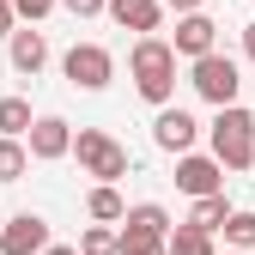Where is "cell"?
I'll list each match as a JSON object with an SVG mask.
<instances>
[{"label": "cell", "instance_id": "6da1fadb", "mask_svg": "<svg viewBox=\"0 0 255 255\" xmlns=\"http://www.w3.org/2000/svg\"><path fill=\"white\" fill-rule=\"evenodd\" d=\"M128 73H134V91L146 104L164 110L176 98V49L164 37H134V49H128Z\"/></svg>", "mask_w": 255, "mask_h": 255}, {"label": "cell", "instance_id": "7a4b0ae2", "mask_svg": "<svg viewBox=\"0 0 255 255\" xmlns=\"http://www.w3.org/2000/svg\"><path fill=\"white\" fill-rule=\"evenodd\" d=\"M213 158L225 170H255V110H243V104H225L213 116Z\"/></svg>", "mask_w": 255, "mask_h": 255}, {"label": "cell", "instance_id": "3957f363", "mask_svg": "<svg viewBox=\"0 0 255 255\" xmlns=\"http://www.w3.org/2000/svg\"><path fill=\"white\" fill-rule=\"evenodd\" d=\"M188 85H195L213 110H225V104H237L243 73H237V61H231V55H219V49H213V55H201V61H188Z\"/></svg>", "mask_w": 255, "mask_h": 255}, {"label": "cell", "instance_id": "277c9868", "mask_svg": "<svg viewBox=\"0 0 255 255\" xmlns=\"http://www.w3.org/2000/svg\"><path fill=\"white\" fill-rule=\"evenodd\" d=\"M73 152H79V170H85V176H98V182L128 176V146L110 140L104 128H79V134H73Z\"/></svg>", "mask_w": 255, "mask_h": 255}, {"label": "cell", "instance_id": "5b68a950", "mask_svg": "<svg viewBox=\"0 0 255 255\" xmlns=\"http://www.w3.org/2000/svg\"><path fill=\"white\" fill-rule=\"evenodd\" d=\"M122 255H140V249H158V243H170V213L158 207V201H140V207H128L122 213Z\"/></svg>", "mask_w": 255, "mask_h": 255}, {"label": "cell", "instance_id": "8992f818", "mask_svg": "<svg viewBox=\"0 0 255 255\" xmlns=\"http://www.w3.org/2000/svg\"><path fill=\"white\" fill-rule=\"evenodd\" d=\"M61 73H67V85H79V91H104L116 79V55L104 43H73L67 55H61Z\"/></svg>", "mask_w": 255, "mask_h": 255}, {"label": "cell", "instance_id": "52a82bcc", "mask_svg": "<svg viewBox=\"0 0 255 255\" xmlns=\"http://www.w3.org/2000/svg\"><path fill=\"white\" fill-rule=\"evenodd\" d=\"M176 188L188 201L195 195H219V188H225V164L207 158V152H176Z\"/></svg>", "mask_w": 255, "mask_h": 255}, {"label": "cell", "instance_id": "ba28073f", "mask_svg": "<svg viewBox=\"0 0 255 255\" xmlns=\"http://www.w3.org/2000/svg\"><path fill=\"white\" fill-rule=\"evenodd\" d=\"M49 249V219L43 213H12L0 231V255H43Z\"/></svg>", "mask_w": 255, "mask_h": 255}, {"label": "cell", "instance_id": "9c48e42d", "mask_svg": "<svg viewBox=\"0 0 255 255\" xmlns=\"http://www.w3.org/2000/svg\"><path fill=\"white\" fill-rule=\"evenodd\" d=\"M24 146H30L37 164H55V158L73 152V128L61 122V116H37V122H30V134H24Z\"/></svg>", "mask_w": 255, "mask_h": 255}, {"label": "cell", "instance_id": "30bf717a", "mask_svg": "<svg viewBox=\"0 0 255 255\" xmlns=\"http://www.w3.org/2000/svg\"><path fill=\"white\" fill-rule=\"evenodd\" d=\"M152 140L164 146V152H195L201 122L188 116V110H176V104H164V110H158V122H152Z\"/></svg>", "mask_w": 255, "mask_h": 255}, {"label": "cell", "instance_id": "8fae6325", "mask_svg": "<svg viewBox=\"0 0 255 255\" xmlns=\"http://www.w3.org/2000/svg\"><path fill=\"white\" fill-rule=\"evenodd\" d=\"M170 49H176V55H188V61L213 55V49H219V24H213L207 12H182V18H176V37H170Z\"/></svg>", "mask_w": 255, "mask_h": 255}, {"label": "cell", "instance_id": "7c38bea8", "mask_svg": "<svg viewBox=\"0 0 255 255\" xmlns=\"http://www.w3.org/2000/svg\"><path fill=\"white\" fill-rule=\"evenodd\" d=\"M6 55H12V73L37 79V73H43V61H49V43H43V30H37V24H24V30H12V37H6Z\"/></svg>", "mask_w": 255, "mask_h": 255}, {"label": "cell", "instance_id": "4fadbf2b", "mask_svg": "<svg viewBox=\"0 0 255 255\" xmlns=\"http://www.w3.org/2000/svg\"><path fill=\"white\" fill-rule=\"evenodd\" d=\"M110 18L122 30H140V37H152L158 18H164V0H110Z\"/></svg>", "mask_w": 255, "mask_h": 255}, {"label": "cell", "instance_id": "5bb4252c", "mask_svg": "<svg viewBox=\"0 0 255 255\" xmlns=\"http://www.w3.org/2000/svg\"><path fill=\"white\" fill-rule=\"evenodd\" d=\"M225 219H231L225 188L219 195H195V207H188V225H201V231H225Z\"/></svg>", "mask_w": 255, "mask_h": 255}, {"label": "cell", "instance_id": "9a60e30c", "mask_svg": "<svg viewBox=\"0 0 255 255\" xmlns=\"http://www.w3.org/2000/svg\"><path fill=\"white\" fill-rule=\"evenodd\" d=\"M85 213H91V219H104V225H122V213H128V201L116 195V182H98V188H91V195H85Z\"/></svg>", "mask_w": 255, "mask_h": 255}, {"label": "cell", "instance_id": "2e32d148", "mask_svg": "<svg viewBox=\"0 0 255 255\" xmlns=\"http://www.w3.org/2000/svg\"><path fill=\"white\" fill-rule=\"evenodd\" d=\"M24 170H30V146L12 140V134H0V182H18Z\"/></svg>", "mask_w": 255, "mask_h": 255}, {"label": "cell", "instance_id": "e0dca14e", "mask_svg": "<svg viewBox=\"0 0 255 255\" xmlns=\"http://www.w3.org/2000/svg\"><path fill=\"white\" fill-rule=\"evenodd\" d=\"M170 255H213V231H201V225H182L170 231Z\"/></svg>", "mask_w": 255, "mask_h": 255}, {"label": "cell", "instance_id": "ac0fdd59", "mask_svg": "<svg viewBox=\"0 0 255 255\" xmlns=\"http://www.w3.org/2000/svg\"><path fill=\"white\" fill-rule=\"evenodd\" d=\"M30 122H37V116H30V104H24V98H0V134L24 140V134H30Z\"/></svg>", "mask_w": 255, "mask_h": 255}, {"label": "cell", "instance_id": "d6986e66", "mask_svg": "<svg viewBox=\"0 0 255 255\" xmlns=\"http://www.w3.org/2000/svg\"><path fill=\"white\" fill-rule=\"evenodd\" d=\"M79 255H122V237H116L104 219H98L91 231H79Z\"/></svg>", "mask_w": 255, "mask_h": 255}, {"label": "cell", "instance_id": "ffe728a7", "mask_svg": "<svg viewBox=\"0 0 255 255\" xmlns=\"http://www.w3.org/2000/svg\"><path fill=\"white\" fill-rule=\"evenodd\" d=\"M225 243H231V249H255V213L231 207V219H225Z\"/></svg>", "mask_w": 255, "mask_h": 255}, {"label": "cell", "instance_id": "44dd1931", "mask_svg": "<svg viewBox=\"0 0 255 255\" xmlns=\"http://www.w3.org/2000/svg\"><path fill=\"white\" fill-rule=\"evenodd\" d=\"M12 6H18V18H24V24H43V18L61 6V0H12Z\"/></svg>", "mask_w": 255, "mask_h": 255}, {"label": "cell", "instance_id": "7402d4cb", "mask_svg": "<svg viewBox=\"0 0 255 255\" xmlns=\"http://www.w3.org/2000/svg\"><path fill=\"white\" fill-rule=\"evenodd\" d=\"M73 18H98V12H110V0H61Z\"/></svg>", "mask_w": 255, "mask_h": 255}, {"label": "cell", "instance_id": "603a6c76", "mask_svg": "<svg viewBox=\"0 0 255 255\" xmlns=\"http://www.w3.org/2000/svg\"><path fill=\"white\" fill-rule=\"evenodd\" d=\"M12 30H18V6H12V0H0V37H12Z\"/></svg>", "mask_w": 255, "mask_h": 255}, {"label": "cell", "instance_id": "cb8c5ba5", "mask_svg": "<svg viewBox=\"0 0 255 255\" xmlns=\"http://www.w3.org/2000/svg\"><path fill=\"white\" fill-rule=\"evenodd\" d=\"M243 55L255 61V24H243Z\"/></svg>", "mask_w": 255, "mask_h": 255}, {"label": "cell", "instance_id": "d4e9b609", "mask_svg": "<svg viewBox=\"0 0 255 255\" xmlns=\"http://www.w3.org/2000/svg\"><path fill=\"white\" fill-rule=\"evenodd\" d=\"M164 6H176V12H201V0H164Z\"/></svg>", "mask_w": 255, "mask_h": 255}, {"label": "cell", "instance_id": "484cf974", "mask_svg": "<svg viewBox=\"0 0 255 255\" xmlns=\"http://www.w3.org/2000/svg\"><path fill=\"white\" fill-rule=\"evenodd\" d=\"M43 255H79V249H67V243H49V249H43Z\"/></svg>", "mask_w": 255, "mask_h": 255}, {"label": "cell", "instance_id": "4316f807", "mask_svg": "<svg viewBox=\"0 0 255 255\" xmlns=\"http://www.w3.org/2000/svg\"><path fill=\"white\" fill-rule=\"evenodd\" d=\"M140 255H170V243H158V249H140Z\"/></svg>", "mask_w": 255, "mask_h": 255}, {"label": "cell", "instance_id": "83f0119b", "mask_svg": "<svg viewBox=\"0 0 255 255\" xmlns=\"http://www.w3.org/2000/svg\"><path fill=\"white\" fill-rule=\"evenodd\" d=\"M0 231H6V213H0Z\"/></svg>", "mask_w": 255, "mask_h": 255}]
</instances>
